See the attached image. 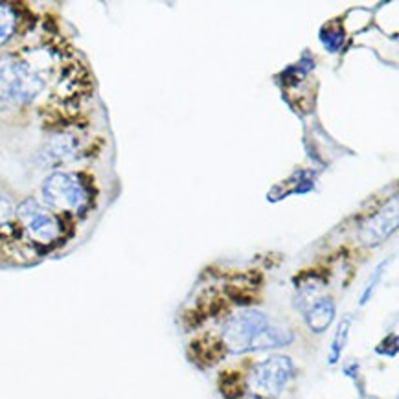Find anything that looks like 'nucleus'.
<instances>
[{"mask_svg":"<svg viewBox=\"0 0 399 399\" xmlns=\"http://www.w3.org/2000/svg\"><path fill=\"white\" fill-rule=\"evenodd\" d=\"M293 341L289 331L274 326L256 309H245L232 315L223 326V344L230 353L258 352L282 348Z\"/></svg>","mask_w":399,"mask_h":399,"instance_id":"obj_1","label":"nucleus"},{"mask_svg":"<svg viewBox=\"0 0 399 399\" xmlns=\"http://www.w3.org/2000/svg\"><path fill=\"white\" fill-rule=\"evenodd\" d=\"M43 197L48 206L64 214L82 215L93 204V193L83 175L66 171L48 175L43 182Z\"/></svg>","mask_w":399,"mask_h":399,"instance_id":"obj_2","label":"nucleus"},{"mask_svg":"<svg viewBox=\"0 0 399 399\" xmlns=\"http://www.w3.org/2000/svg\"><path fill=\"white\" fill-rule=\"evenodd\" d=\"M45 88V75L26 59L17 56L0 58V99L23 104Z\"/></svg>","mask_w":399,"mask_h":399,"instance_id":"obj_3","label":"nucleus"},{"mask_svg":"<svg viewBox=\"0 0 399 399\" xmlns=\"http://www.w3.org/2000/svg\"><path fill=\"white\" fill-rule=\"evenodd\" d=\"M295 376V365L287 355H272L256 365L247 377V388L254 398L272 399L284 392Z\"/></svg>","mask_w":399,"mask_h":399,"instance_id":"obj_4","label":"nucleus"},{"mask_svg":"<svg viewBox=\"0 0 399 399\" xmlns=\"http://www.w3.org/2000/svg\"><path fill=\"white\" fill-rule=\"evenodd\" d=\"M17 215L26 232L39 243H52L61 236V221L34 199L24 201L17 208Z\"/></svg>","mask_w":399,"mask_h":399,"instance_id":"obj_5","label":"nucleus"},{"mask_svg":"<svg viewBox=\"0 0 399 399\" xmlns=\"http://www.w3.org/2000/svg\"><path fill=\"white\" fill-rule=\"evenodd\" d=\"M398 199L394 197L390 203L385 204L370 219L365 221V225L361 226L359 237L368 247H376L398 228Z\"/></svg>","mask_w":399,"mask_h":399,"instance_id":"obj_6","label":"nucleus"},{"mask_svg":"<svg viewBox=\"0 0 399 399\" xmlns=\"http://www.w3.org/2000/svg\"><path fill=\"white\" fill-rule=\"evenodd\" d=\"M304 317H306V324L309 326L313 333H322L330 328L333 318H335V304L328 296L318 298L304 311Z\"/></svg>","mask_w":399,"mask_h":399,"instance_id":"obj_7","label":"nucleus"},{"mask_svg":"<svg viewBox=\"0 0 399 399\" xmlns=\"http://www.w3.org/2000/svg\"><path fill=\"white\" fill-rule=\"evenodd\" d=\"M77 153V144L75 140L69 134H63V136H58L53 138L50 144L45 147V160L48 164H59L66 162V160H72Z\"/></svg>","mask_w":399,"mask_h":399,"instance_id":"obj_8","label":"nucleus"},{"mask_svg":"<svg viewBox=\"0 0 399 399\" xmlns=\"http://www.w3.org/2000/svg\"><path fill=\"white\" fill-rule=\"evenodd\" d=\"M15 29H17V13L12 6L0 2V45L10 41Z\"/></svg>","mask_w":399,"mask_h":399,"instance_id":"obj_9","label":"nucleus"},{"mask_svg":"<svg viewBox=\"0 0 399 399\" xmlns=\"http://www.w3.org/2000/svg\"><path fill=\"white\" fill-rule=\"evenodd\" d=\"M348 331H350V318H344L341 324H339V330H337L335 339H333V344H331V355H330L331 365H335L337 361H339V357H341L342 350L346 348Z\"/></svg>","mask_w":399,"mask_h":399,"instance_id":"obj_10","label":"nucleus"},{"mask_svg":"<svg viewBox=\"0 0 399 399\" xmlns=\"http://www.w3.org/2000/svg\"><path fill=\"white\" fill-rule=\"evenodd\" d=\"M13 214H15V206H13V203L6 195L0 193V225L12 219Z\"/></svg>","mask_w":399,"mask_h":399,"instance_id":"obj_11","label":"nucleus"}]
</instances>
